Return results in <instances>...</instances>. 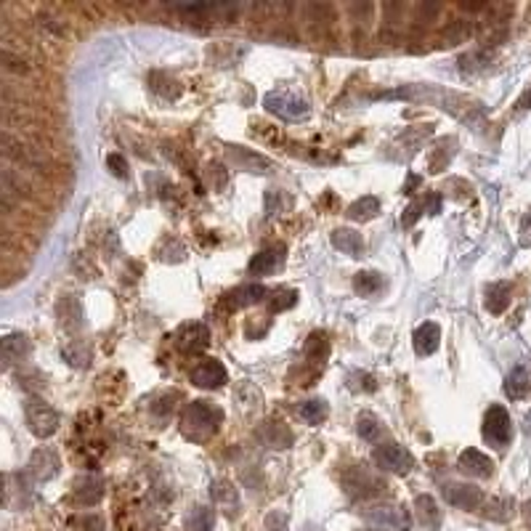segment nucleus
Returning a JSON list of instances; mask_svg holds the SVG:
<instances>
[{"instance_id":"obj_37","label":"nucleus","mask_w":531,"mask_h":531,"mask_svg":"<svg viewBox=\"0 0 531 531\" xmlns=\"http://www.w3.org/2000/svg\"><path fill=\"white\" fill-rule=\"evenodd\" d=\"M266 531H290L287 529V515L282 510H271L266 515Z\"/></svg>"},{"instance_id":"obj_16","label":"nucleus","mask_w":531,"mask_h":531,"mask_svg":"<svg viewBox=\"0 0 531 531\" xmlns=\"http://www.w3.org/2000/svg\"><path fill=\"white\" fill-rule=\"evenodd\" d=\"M30 351H32V343H30L27 335H8V338H3V343H0V359H3V366L8 369V366L19 364L22 359L30 356Z\"/></svg>"},{"instance_id":"obj_11","label":"nucleus","mask_w":531,"mask_h":531,"mask_svg":"<svg viewBox=\"0 0 531 531\" xmlns=\"http://www.w3.org/2000/svg\"><path fill=\"white\" fill-rule=\"evenodd\" d=\"M285 258H287V247L285 244H274V247L258 253L250 261V274L253 277H268V274H274L277 268L285 266Z\"/></svg>"},{"instance_id":"obj_26","label":"nucleus","mask_w":531,"mask_h":531,"mask_svg":"<svg viewBox=\"0 0 531 531\" xmlns=\"http://www.w3.org/2000/svg\"><path fill=\"white\" fill-rule=\"evenodd\" d=\"M383 285H386V279H383V274H377V271H362V274H356V279H354V290L362 298L375 295L377 290H383Z\"/></svg>"},{"instance_id":"obj_8","label":"nucleus","mask_w":531,"mask_h":531,"mask_svg":"<svg viewBox=\"0 0 531 531\" xmlns=\"http://www.w3.org/2000/svg\"><path fill=\"white\" fill-rule=\"evenodd\" d=\"M441 494L452 508L460 510H476L484 505V491L473 484H443Z\"/></svg>"},{"instance_id":"obj_43","label":"nucleus","mask_w":531,"mask_h":531,"mask_svg":"<svg viewBox=\"0 0 531 531\" xmlns=\"http://www.w3.org/2000/svg\"><path fill=\"white\" fill-rule=\"evenodd\" d=\"M523 518H526V523L531 526V499L526 502V505H523Z\"/></svg>"},{"instance_id":"obj_34","label":"nucleus","mask_w":531,"mask_h":531,"mask_svg":"<svg viewBox=\"0 0 531 531\" xmlns=\"http://www.w3.org/2000/svg\"><path fill=\"white\" fill-rule=\"evenodd\" d=\"M285 208H290V197L282 191V189H268L266 191V213L274 215V213H282Z\"/></svg>"},{"instance_id":"obj_35","label":"nucleus","mask_w":531,"mask_h":531,"mask_svg":"<svg viewBox=\"0 0 531 531\" xmlns=\"http://www.w3.org/2000/svg\"><path fill=\"white\" fill-rule=\"evenodd\" d=\"M295 303H298V292H295V290H279V292L271 295V311L292 309Z\"/></svg>"},{"instance_id":"obj_41","label":"nucleus","mask_w":531,"mask_h":531,"mask_svg":"<svg viewBox=\"0 0 531 531\" xmlns=\"http://www.w3.org/2000/svg\"><path fill=\"white\" fill-rule=\"evenodd\" d=\"M520 244L523 247H531V210L523 215V221H520Z\"/></svg>"},{"instance_id":"obj_23","label":"nucleus","mask_w":531,"mask_h":531,"mask_svg":"<svg viewBox=\"0 0 531 531\" xmlns=\"http://www.w3.org/2000/svg\"><path fill=\"white\" fill-rule=\"evenodd\" d=\"M510 292H513V287H510L508 282H497V285H489L487 290V309L489 314H502V311L510 306Z\"/></svg>"},{"instance_id":"obj_22","label":"nucleus","mask_w":531,"mask_h":531,"mask_svg":"<svg viewBox=\"0 0 531 531\" xmlns=\"http://www.w3.org/2000/svg\"><path fill=\"white\" fill-rule=\"evenodd\" d=\"M332 244H335L340 253L351 255V258L362 255V250H364V239H362V234L354 232V229H335V232H332Z\"/></svg>"},{"instance_id":"obj_12","label":"nucleus","mask_w":531,"mask_h":531,"mask_svg":"<svg viewBox=\"0 0 531 531\" xmlns=\"http://www.w3.org/2000/svg\"><path fill=\"white\" fill-rule=\"evenodd\" d=\"M191 383L197 388H221L226 383V366L218 359H205L191 369Z\"/></svg>"},{"instance_id":"obj_32","label":"nucleus","mask_w":531,"mask_h":531,"mask_svg":"<svg viewBox=\"0 0 531 531\" xmlns=\"http://www.w3.org/2000/svg\"><path fill=\"white\" fill-rule=\"evenodd\" d=\"M215 526V513L210 508H194L189 515V529L191 531H213Z\"/></svg>"},{"instance_id":"obj_2","label":"nucleus","mask_w":531,"mask_h":531,"mask_svg":"<svg viewBox=\"0 0 531 531\" xmlns=\"http://www.w3.org/2000/svg\"><path fill=\"white\" fill-rule=\"evenodd\" d=\"M343 487L351 497L366 499V497L383 494V491L388 489V484L377 476L372 467H366V465H354L348 473H343Z\"/></svg>"},{"instance_id":"obj_14","label":"nucleus","mask_w":531,"mask_h":531,"mask_svg":"<svg viewBox=\"0 0 531 531\" xmlns=\"http://www.w3.org/2000/svg\"><path fill=\"white\" fill-rule=\"evenodd\" d=\"M229 160H232L234 167L250 170V173H268L274 167L271 160H266L263 155H255V152L244 149V146H229Z\"/></svg>"},{"instance_id":"obj_7","label":"nucleus","mask_w":531,"mask_h":531,"mask_svg":"<svg viewBox=\"0 0 531 531\" xmlns=\"http://www.w3.org/2000/svg\"><path fill=\"white\" fill-rule=\"evenodd\" d=\"M375 463L380 470H388V473H396V476H407L412 473L414 467V460L412 454L398 446V443H386V446H377L375 449Z\"/></svg>"},{"instance_id":"obj_13","label":"nucleus","mask_w":531,"mask_h":531,"mask_svg":"<svg viewBox=\"0 0 531 531\" xmlns=\"http://www.w3.org/2000/svg\"><path fill=\"white\" fill-rule=\"evenodd\" d=\"M457 467L473 478H489L494 473V460H491L489 454L478 452V449H465V452L460 454Z\"/></svg>"},{"instance_id":"obj_40","label":"nucleus","mask_w":531,"mask_h":531,"mask_svg":"<svg viewBox=\"0 0 531 531\" xmlns=\"http://www.w3.org/2000/svg\"><path fill=\"white\" fill-rule=\"evenodd\" d=\"M80 529L83 531H104V520L99 515H85L80 518Z\"/></svg>"},{"instance_id":"obj_18","label":"nucleus","mask_w":531,"mask_h":531,"mask_svg":"<svg viewBox=\"0 0 531 531\" xmlns=\"http://www.w3.org/2000/svg\"><path fill=\"white\" fill-rule=\"evenodd\" d=\"M412 343H414V351L420 356L436 354L438 345H441V330H438V324H436V321L420 324V327L414 330V335H412Z\"/></svg>"},{"instance_id":"obj_9","label":"nucleus","mask_w":531,"mask_h":531,"mask_svg":"<svg viewBox=\"0 0 531 531\" xmlns=\"http://www.w3.org/2000/svg\"><path fill=\"white\" fill-rule=\"evenodd\" d=\"M208 343H210V330L205 324H199V321L184 324L176 332V345L184 354H197L202 348H208Z\"/></svg>"},{"instance_id":"obj_10","label":"nucleus","mask_w":531,"mask_h":531,"mask_svg":"<svg viewBox=\"0 0 531 531\" xmlns=\"http://www.w3.org/2000/svg\"><path fill=\"white\" fill-rule=\"evenodd\" d=\"M59 454L51 449V446H40L35 449L32 457H30V473H32L35 481H51V478L59 473Z\"/></svg>"},{"instance_id":"obj_24","label":"nucleus","mask_w":531,"mask_h":531,"mask_svg":"<svg viewBox=\"0 0 531 531\" xmlns=\"http://www.w3.org/2000/svg\"><path fill=\"white\" fill-rule=\"evenodd\" d=\"M327 414H330V407H327L324 398H311L306 404H300L298 410V417L303 422H309V425H321L327 420Z\"/></svg>"},{"instance_id":"obj_3","label":"nucleus","mask_w":531,"mask_h":531,"mask_svg":"<svg viewBox=\"0 0 531 531\" xmlns=\"http://www.w3.org/2000/svg\"><path fill=\"white\" fill-rule=\"evenodd\" d=\"M263 107L271 112V114H277V117L290 120V122L306 120L311 114L309 101L295 96V93H290V90H271V93H266Z\"/></svg>"},{"instance_id":"obj_42","label":"nucleus","mask_w":531,"mask_h":531,"mask_svg":"<svg viewBox=\"0 0 531 531\" xmlns=\"http://www.w3.org/2000/svg\"><path fill=\"white\" fill-rule=\"evenodd\" d=\"M515 109H531V88H526L523 90V96H520L518 101H515Z\"/></svg>"},{"instance_id":"obj_28","label":"nucleus","mask_w":531,"mask_h":531,"mask_svg":"<svg viewBox=\"0 0 531 531\" xmlns=\"http://www.w3.org/2000/svg\"><path fill=\"white\" fill-rule=\"evenodd\" d=\"M513 510H515V502L510 497H499V499H489L487 508H484V515L491 520H499V523H505V520L513 518Z\"/></svg>"},{"instance_id":"obj_6","label":"nucleus","mask_w":531,"mask_h":531,"mask_svg":"<svg viewBox=\"0 0 531 531\" xmlns=\"http://www.w3.org/2000/svg\"><path fill=\"white\" fill-rule=\"evenodd\" d=\"M24 417H27V425L30 431L37 436V438H48L59 431V412L45 404L40 398H30L27 407H24Z\"/></svg>"},{"instance_id":"obj_17","label":"nucleus","mask_w":531,"mask_h":531,"mask_svg":"<svg viewBox=\"0 0 531 531\" xmlns=\"http://www.w3.org/2000/svg\"><path fill=\"white\" fill-rule=\"evenodd\" d=\"M210 497H213V505L221 508L223 513H229V515H234V513L239 510V491H237V487H234L232 481H226V478L213 481Z\"/></svg>"},{"instance_id":"obj_31","label":"nucleus","mask_w":531,"mask_h":531,"mask_svg":"<svg viewBox=\"0 0 531 531\" xmlns=\"http://www.w3.org/2000/svg\"><path fill=\"white\" fill-rule=\"evenodd\" d=\"M356 431H359V436H362L364 441H377L380 433H383V425H380V420H377L375 414L364 412V414H359V420H356Z\"/></svg>"},{"instance_id":"obj_19","label":"nucleus","mask_w":531,"mask_h":531,"mask_svg":"<svg viewBox=\"0 0 531 531\" xmlns=\"http://www.w3.org/2000/svg\"><path fill=\"white\" fill-rule=\"evenodd\" d=\"M414 510H417V520H420L425 531H438L441 526V510L436 505V499L431 494H420L414 499Z\"/></svg>"},{"instance_id":"obj_44","label":"nucleus","mask_w":531,"mask_h":531,"mask_svg":"<svg viewBox=\"0 0 531 531\" xmlns=\"http://www.w3.org/2000/svg\"><path fill=\"white\" fill-rule=\"evenodd\" d=\"M526 431H529V436H531V412L526 414Z\"/></svg>"},{"instance_id":"obj_4","label":"nucleus","mask_w":531,"mask_h":531,"mask_svg":"<svg viewBox=\"0 0 531 531\" xmlns=\"http://www.w3.org/2000/svg\"><path fill=\"white\" fill-rule=\"evenodd\" d=\"M484 438L494 449H505L513 441V420L502 404H491L484 417Z\"/></svg>"},{"instance_id":"obj_5","label":"nucleus","mask_w":531,"mask_h":531,"mask_svg":"<svg viewBox=\"0 0 531 531\" xmlns=\"http://www.w3.org/2000/svg\"><path fill=\"white\" fill-rule=\"evenodd\" d=\"M364 518L369 526H375L377 531H410L412 529V515L404 505H377V508L366 510Z\"/></svg>"},{"instance_id":"obj_27","label":"nucleus","mask_w":531,"mask_h":531,"mask_svg":"<svg viewBox=\"0 0 531 531\" xmlns=\"http://www.w3.org/2000/svg\"><path fill=\"white\" fill-rule=\"evenodd\" d=\"M377 213H380V199L362 197L348 208V218H351V221H369V218H375Z\"/></svg>"},{"instance_id":"obj_38","label":"nucleus","mask_w":531,"mask_h":531,"mask_svg":"<svg viewBox=\"0 0 531 531\" xmlns=\"http://www.w3.org/2000/svg\"><path fill=\"white\" fill-rule=\"evenodd\" d=\"M420 210H425V202H412L410 208L404 210V215H401V223H404L407 229H410V226H414V223H417V218L422 215Z\"/></svg>"},{"instance_id":"obj_1","label":"nucleus","mask_w":531,"mask_h":531,"mask_svg":"<svg viewBox=\"0 0 531 531\" xmlns=\"http://www.w3.org/2000/svg\"><path fill=\"white\" fill-rule=\"evenodd\" d=\"M221 422H223L221 407H215L210 401H191L186 410H184V417H181V431H184L186 438L202 443L218 433Z\"/></svg>"},{"instance_id":"obj_30","label":"nucleus","mask_w":531,"mask_h":531,"mask_svg":"<svg viewBox=\"0 0 531 531\" xmlns=\"http://www.w3.org/2000/svg\"><path fill=\"white\" fill-rule=\"evenodd\" d=\"M61 356H64L66 362L72 366H88L90 364V348L83 340H72L69 345H64V351H61Z\"/></svg>"},{"instance_id":"obj_15","label":"nucleus","mask_w":531,"mask_h":531,"mask_svg":"<svg viewBox=\"0 0 531 531\" xmlns=\"http://www.w3.org/2000/svg\"><path fill=\"white\" fill-rule=\"evenodd\" d=\"M101 497H104V478L96 476V473H85V476H78L75 481V499L80 505H99Z\"/></svg>"},{"instance_id":"obj_36","label":"nucleus","mask_w":531,"mask_h":531,"mask_svg":"<svg viewBox=\"0 0 531 531\" xmlns=\"http://www.w3.org/2000/svg\"><path fill=\"white\" fill-rule=\"evenodd\" d=\"M279 433L285 436V433H290V431L285 428V425H282V422H266V431H263V438H266V441L271 443V446H279V449H287L285 443L279 441Z\"/></svg>"},{"instance_id":"obj_21","label":"nucleus","mask_w":531,"mask_h":531,"mask_svg":"<svg viewBox=\"0 0 531 531\" xmlns=\"http://www.w3.org/2000/svg\"><path fill=\"white\" fill-rule=\"evenodd\" d=\"M56 311H59V321H61L64 330H80L83 327V309H80V300L75 295H64L59 300Z\"/></svg>"},{"instance_id":"obj_25","label":"nucleus","mask_w":531,"mask_h":531,"mask_svg":"<svg viewBox=\"0 0 531 531\" xmlns=\"http://www.w3.org/2000/svg\"><path fill=\"white\" fill-rule=\"evenodd\" d=\"M268 292H266L263 285H244V287L234 290L232 295V306L234 309H244V306H253V303H261Z\"/></svg>"},{"instance_id":"obj_20","label":"nucleus","mask_w":531,"mask_h":531,"mask_svg":"<svg viewBox=\"0 0 531 531\" xmlns=\"http://www.w3.org/2000/svg\"><path fill=\"white\" fill-rule=\"evenodd\" d=\"M531 393V372L526 366H515L505 380V396L513 401H520Z\"/></svg>"},{"instance_id":"obj_33","label":"nucleus","mask_w":531,"mask_h":531,"mask_svg":"<svg viewBox=\"0 0 531 531\" xmlns=\"http://www.w3.org/2000/svg\"><path fill=\"white\" fill-rule=\"evenodd\" d=\"M237 398L242 401L244 410H253V407L258 410V407H261V390H258L250 380H242V383H239V388H237Z\"/></svg>"},{"instance_id":"obj_39","label":"nucleus","mask_w":531,"mask_h":531,"mask_svg":"<svg viewBox=\"0 0 531 531\" xmlns=\"http://www.w3.org/2000/svg\"><path fill=\"white\" fill-rule=\"evenodd\" d=\"M107 165L112 167V173H114L117 178L128 176V162H125L120 155H109V157H107Z\"/></svg>"},{"instance_id":"obj_29","label":"nucleus","mask_w":531,"mask_h":531,"mask_svg":"<svg viewBox=\"0 0 531 531\" xmlns=\"http://www.w3.org/2000/svg\"><path fill=\"white\" fill-rule=\"evenodd\" d=\"M306 356H309L314 364H324V359L330 356V343H327V335L324 332H314L306 343Z\"/></svg>"}]
</instances>
